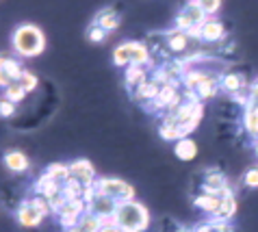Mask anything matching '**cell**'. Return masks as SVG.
Returning a JSON list of instances; mask_svg holds the SVG:
<instances>
[{"label": "cell", "instance_id": "obj_4", "mask_svg": "<svg viewBox=\"0 0 258 232\" xmlns=\"http://www.w3.org/2000/svg\"><path fill=\"white\" fill-rule=\"evenodd\" d=\"M200 193H211V195H219L221 200L224 198H232L234 191L230 183H228L226 173H221L219 169H206L202 171V183H200Z\"/></svg>", "mask_w": 258, "mask_h": 232}, {"label": "cell", "instance_id": "obj_30", "mask_svg": "<svg viewBox=\"0 0 258 232\" xmlns=\"http://www.w3.org/2000/svg\"><path fill=\"white\" fill-rule=\"evenodd\" d=\"M106 31H102V28H100L98 24H91L89 28H87V39L89 41H94V43H100V41H104L106 39Z\"/></svg>", "mask_w": 258, "mask_h": 232}, {"label": "cell", "instance_id": "obj_5", "mask_svg": "<svg viewBox=\"0 0 258 232\" xmlns=\"http://www.w3.org/2000/svg\"><path fill=\"white\" fill-rule=\"evenodd\" d=\"M206 20H209V16L200 9L198 3H187L184 5V9L178 11V16H176V28L187 33V31H191V28H196V26H202Z\"/></svg>", "mask_w": 258, "mask_h": 232}, {"label": "cell", "instance_id": "obj_21", "mask_svg": "<svg viewBox=\"0 0 258 232\" xmlns=\"http://www.w3.org/2000/svg\"><path fill=\"white\" fill-rule=\"evenodd\" d=\"M94 24H98L102 31L111 33V31H115V28L119 26V16H117L115 11H111V9H104V11H100L98 16H96Z\"/></svg>", "mask_w": 258, "mask_h": 232}, {"label": "cell", "instance_id": "obj_10", "mask_svg": "<svg viewBox=\"0 0 258 232\" xmlns=\"http://www.w3.org/2000/svg\"><path fill=\"white\" fill-rule=\"evenodd\" d=\"M165 39H167V50H169L171 54L189 52V48L193 46V39L184 31H178V28H174V31H169V33H165Z\"/></svg>", "mask_w": 258, "mask_h": 232}, {"label": "cell", "instance_id": "obj_36", "mask_svg": "<svg viewBox=\"0 0 258 232\" xmlns=\"http://www.w3.org/2000/svg\"><path fill=\"white\" fill-rule=\"evenodd\" d=\"M254 152H256V158H258V141H254Z\"/></svg>", "mask_w": 258, "mask_h": 232}, {"label": "cell", "instance_id": "obj_32", "mask_svg": "<svg viewBox=\"0 0 258 232\" xmlns=\"http://www.w3.org/2000/svg\"><path fill=\"white\" fill-rule=\"evenodd\" d=\"M5 61H7V54H0V87H3V89H7V87H9L11 83H16L9 74H7V70H5Z\"/></svg>", "mask_w": 258, "mask_h": 232}, {"label": "cell", "instance_id": "obj_9", "mask_svg": "<svg viewBox=\"0 0 258 232\" xmlns=\"http://www.w3.org/2000/svg\"><path fill=\"white\" fill-rule=\"evenodd\" d=\"M16 219L20 221V226H24V228H37L39 223L44 221V215L39 213V208L35 206L31 200H26V202H22V204L18 206Z\"/></svg>", "mask_w": 258, "mask_h": 232}, {"label": "cell", "instance_id": "obj_1", "mask_svg": "<svg viewBox=\"0 0 258 232\" xmlns=\"http://www.w3.org/2000/svg\"><path fill=\"white\" fill-rule=\"evenodd\" d=\"M13 50L20 56H39L46 50V35L35 24H22L13 31Z\"/></svg>", "mask_w": 258, "mask_h": 232}, {"label": "cell", "instance_id": "obj_33", "mask_svg": "<svg viewBox=\"0 0 258 232\" xmlns=\"http://www.w3.org/2000/svg\"><path fill=\"white\" fill-rule=\"evenodd\" d=\"M16 115V104L9 100H0V118H11Z\"/></svg>", "mask_w": 258, "mask_h": 232}, {"label": "cell", "instance_id": "obj_11", "mask_svg": "<svg viewBox=\"0 0 258 232\" xmlns=\"http://www.w3.org/2000/svg\"><path fill=\"white\" fill-rule=\"evenodd\" d=\"M159 91H161V85L156 83L154 78H150L148 83H143L139 89L133 91V98H135V102H139L146 108H150V106H152V102L156 100V96H159Z\"/></svg>", "mask_w": 258, "mask_h": 232}, {"label": "cell", "instance_id": "obj_24", "mask_svg": "<svg viewBox=\"0 0 258 232\" xmlns=\"http://www.w3.org/2000/svg\"><path fill=\"white\" fill-rule=\"evenodd\" d=\"M113 63L117 68H131V50H128V43H119V46L113 50Z\"/></svg>", "mask_w": 258, "mask_h": 232}, {"label": "cell", "instance_id": "obj_34", "mask_svg": "<svg viewBox=\"0 0 258 232\" xmlns=\"http://www.w3.org/2000/svg\"><path fill=\"white\" fill-rule=\"evenodd\" d=\"M100 232H121L117 223H106V226L100 228Z\"/></svg>", "mask_w": 258, "mask_h": 232}, {"label": "cell", "instance_id": "obj_25", "mask_svg": "<svg viewBox=\"0 0 258 232\" xmlns=\"http://www.w3.org/2000/svg\"><path fill=\"white\" fill-rule=\"evenodd\" d=\"M78 228L85 230V232H100V228H102V219L87 211L81 217V221H78Z\"/></svg>", "mask_w": 258, "mask_h": 232}, {"label": "cell", "instance_id": "obj_6", "mask_svg": "<svg viewBox=\"0 0 258 232\" xmlns=\"http://www.w3.org/2000/svg\"><path fill=\"white\" fill-rule=\"evenodd\" d=\"M87 213V202L85 200H70L66 208H63L61 213H56V217H59V223L66 230L70 228H76L78 221H81V217Z\"/></svg>", "mask_w": 258, "mask_h": 232}, {"label": "cell", "instance_id": "obj_3", "mask_svg": "<svg viewBox=\"0 0 258 232\" xmlns=\"http://www.w3.org/2000/svg\"><path fill=\"white\" fill-rule=\"evenodd\" d=\"M91 187L96 189V193H102L106 198L115 200L117 204L135 200V187L128 185L126 180H119V178H98Z\"/></svg>", "mask_w": 258, "mask_h": 232}, {"label": "cell", "instance_id": "obj_14", "mask_svg": "<svg viewBox=\"0 0 258 232\" xmlns=\"http://www.w3.org/2000/svg\"><path fill=\"white\" fill-rule=\"evenodd\" d=\"M219 85H221V89H224L228 96H234V93H239L241 89H245L249 83L241 74H236V72H224V74H221Z\"/></svg>", "mask_w": 258, "mask_h": 232}, {"label": "cell", "instance_id": "obj_35", "mask_svg": "<svg viewBox=\"0 0 258 232\" xmlns=\"http://www.w3.org/2000/svg\"><path fill=\"white\" fill-rule=\"evenodd\" d=\"M66 232H85V230H81V228L76 226V228H70V230H66Z\"/></svg>", "mask_w": 258, "mask_h": 232}, {"label": "cell", "instance_id": "obj_16", "mask_svg": "<svg viewBox=\"0 0 258 232\" xmlns=\"http://www.w3.org/2000/svg\"><path fill=\"white\" fill-rule=\"evenodd\" d=\"M224 35H226V26L221 24L219 20L209 18L202 24V41H206V43H217L224 39Z\"/></svg>", "mask_w": 258, "mask_h": 232}, {"label": "cell", "instance_id": "obj_31", "mask_svg": "<svg viewBox=\"0 0 258 232\" xmlns=\"http://www.w3.org/2000/svg\"><path fill=\"white\" fill-rule=\"evenodd\" d=\"M243 185L249 189H258V167H249L243 173Z\"/></svg>", "mask_w": 258, "mask_h": 232}, {"label": "cell", "instance_id": "obj_17", "mask_svg": "<svg viewBox=\"0 0 258 232\" xmlns=\"http://www.w3.org/2000/svg\"><path fill=\"white\" fill-rule=\"evenodd\" d=\"M193 204H196L200 211H204L206 215L215 217L221 206V198L219 195H211V193H198L196 198H193Z\"/></svg>", "mask_w": 258, "mask_h": 232}, {"label": "cell", "instance_id": "obj_7", "mask_svg": "<svg viewBox=\"0 0 258 232\" xmlns=\"http://www.w3.org/2000/svg\"><path fill=\"white\" fill-rule=\"evenodd\" d=\"M94 191H96V189H94ZM117 206H119V204H117L115 200L106 198V195H102V193H96L94 198L87 202V211H89L91 215L100 217V219H111V217H115Z\"/></svg>", "mask_w": 258, "mask_h": 232}, {"label": "cell", "instance_id": "obj_22", "mask_svg": "<svg viewBox=\"0 0 258 232\" xmlns=\"http://www.w3.org/2000/svg\"><path fill=\"white\" fill-rule=\"evenodd\" d=\"M234 215H236V198L232 195V198H224V200H221V206H219V211H217V215H215L213 219L228 223Z\"/></svg>", "mask_w": 258, "mask_h": 232}, {"label": "cell", "instance_id": "obj_20", "mask_svg": "<svg viewBox=\"0 0 258 232\" xmlns=\"http://www.w3.org/2000/svg\"><path fill=\"white\" fill-rule=\"evenodd\" d=\"M46 173L54 180V183L61 185V189L72 180V169H70V165H66V163H52V165H48Z\"/></svg>", "mask_w": 258, "mask_h": 232}, {"label": "cell", "instance_id": "obj_28", "mask_svg": "<svg viewBox=\"0 0 258 232\" xmlns=\"http://www.w3.org/2000/svg\"><path fill=\"white\" fill-rule=\"evenodd\" d=\"M31 202L35 206L39 208V213L44 215V217H48V215H54V211H52V206H50V200H46V198H41V195H33L31 198Z\"/></svg>", "mask_w": 258, "mask_h": 232}, {"label": "cell", "instance_id": "obj_15", "mask_svg": "<svg viewBox=\"0 0 258 232\" xmlns=\"http://www.w3.org/2000/svg\"><path fill=\"white\" fill-rule=\"evenodd\" d=\"M56 193H61V185L54 183L46 171L35 180V195H41V198H46V200H52Z\"/></svg>", "mask_w": 258, "mask_h": 232}, {"label": "cell", "instance_id": "obj_13", "mask_svg": "<svg viewBox=\"0 0 258 232\" xmlns=\"http://www.w3.org/2000/svg\"><path fill=\"white\" fill-rule=\"evenodd\" d=\"M241 126H243V133H245L249 139L258 141V106H254V104L245 106L243 118H241Z\"/></svg>", "mask_w": 258, "mask_h": 232}, {"label": "cell", "instance_id": "obj_8", "mask_svg": "<svg viewBox=\"0 0 258 232\" xmlns=\"http://www.w3.org/2000/svg\"><path fill=\"white\" fill-rule=\"evenodd\" d=\"M70 169H72V178L76 183H81L83 187H91L96 183V167L91 165L87 158H76L74 163H70Z\"/></svg>", "mask_w": 258, "mask_h": 232}, {"label": "cell", "instance_id": "obj_12", "mask_svg": "<svg viewBox=\"0 0 258 232\" xmlns=\"http://www.w3.org/2000/svg\"><path fill=\"white\" fill-rule=\"evenodd\" d=\"M3 163H5V167L9 171H13V173H24V171H28V167H31L28 156L24 154V152H20V150H9L5 154Z\"/></svg>", "mask_w": 258, "mask_h": 232}, {"label": "cell", "instance_id": "obj_29", "mask_svg": "<svg viewBox=\"0 0 258 232\" xmlns=\"http://www.w3.org/2000/svg\"><path fill=\"white\" fill-rule=\"evenodd\" d=\"M198 5H200V9H202L206 16H215L219 9H221V3L219 0H198Z\"/></svg>", "mask_w": 258, "mask_h": 232}, {"label": "cell", "instance_id": "obj_37", "mask_svg": "<svg viewBox=\"0 0 258 232\" xmlns=\"http://www.w3.org/2000/svg\"><path fill=\"white\" fill-rule=\"evenodd\" d=\"M176 232H191V230H184V228H178Z\"/></svg>", "mask_w": 258, "mask_h": 232}, {"label": "cell", "instance_id": "obj_19", "mask_svg": "<svg viewBox=\"0 0 258 232\" xmlns=\"http://www.w3.org/2000/svg\"><path fill=\"white\" fill-rule=\"evenodd\" d=\"M174 154L180 158V161H193L198 156V143L191 139V137H184V139L174 143Z\"/></svg>", "mask_w": 258, "mask_h": 232}, {"label": "cell", "instance_id": "obj_2", "mask_svg": "<svg viewBox=\"0 0 258 232\" xmlns=\"http://www.w3.org/2000/svg\"><path fill=\"white\" fill-rule=\"evenodd\" d=\"M115 223L121 232H146L150 228V211L141 202H121L115 213Z\"/></svg>", "mask_w": 258, "mask_h": 232}, {"label": "cell", "instance_id": "obj_27", "mask_svg": "<svg viewBox=\"0 0 258 232\" xmlns=\"http://www.w3.org/2000/svg\"><path fill=\"white\" fill-rule=\"evenodd\" d=\"M20 83H22V87L26 89V93L33 91V89H37V85H39L37 76H35L31 70H24V72H22V76H20Z\"/></svg>", "mask_w": 258, "mask_h": 232}, {"label": "cell", "instance_id": "obj_26", "mask_svg": "<svg viewBox=\"0 0 258 232\" xmlns=\"http://www.w3.org/2000/svg\"><path fill=\"white\" fill-rule=\"evenodd\" d=\"M5 70H7V74H9L13 81H20V76H22V68H20V61L18 59H13V56H7V61H5Z\"/></svg>", "mask_w": 258, "mask_h": 232}, {"label": "cell", "instance_id": "obj_23", "mask_svg": "<svg viewBox=\"0 0 258 232\" xmlns=\"http://www.w3.org/2000/svg\"><path fill=\"white\" fill-rule=\"evenodd\" d=\"M24 98H26V89L22 87V83H20V81L11 83V85L5 89V100H9V102H13V104L22 102Z\"/></svg>", "mask_w": 258, "mask_h": 232}, {"label": "cell", "instance_id": "obj_18", "mask_svg": "<svg viewBox=\"0 0 258 232\" xmlns=\"http://www.w3.org/2000/svg\"><path fill=\"white\" fill-rule=\"evenodd\" d=\"M124 81H126V87H128L131 91L139 89L143 83L150 81V78H148V68H137V65H131V68H126Z\"/></svg>", "mask_w": 258, "mask_h": 232}]
</instances>
